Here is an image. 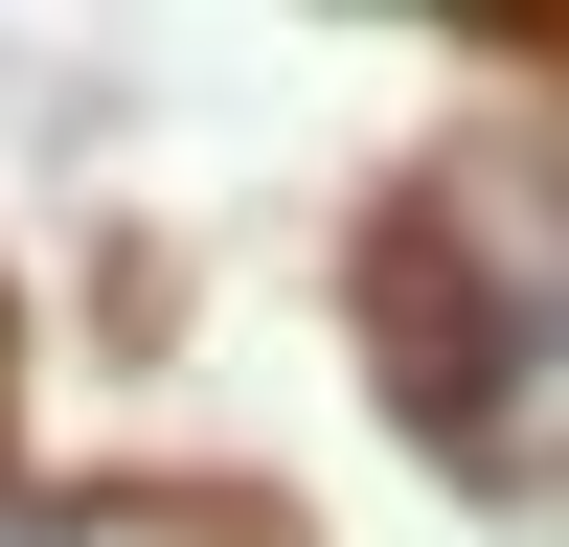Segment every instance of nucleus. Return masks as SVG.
I'll list each match as a JSON object with an SVG mask.
<instances>
[{
  "mask_svg": "<svg viewBox=\"0 0 569 547\" xmlns=\"http://www.w3.org/2000/svg\"><path fill=\"white\" fill-rule=\"evenodd\" d=\"M365 365H388V410L433 456H525V365H569V251H479V206L456 182H410L388 251H365Z\"/></svg>",
  "mask_w": 569,
  "mask_h": 547,
  "instance_id": "1",
  "label": "nucleus"
},
{
  "mask_svg": "<svg viewBox=\"0 0 569 547\" xmlns=\"http://www.w3.org/2000/svg\"><path fill=\"white\" fill-rule=\"evenodd\" d=\"M0 547H23V525H0Z\"/></svg>",
  "mask_w": 569,
  "mask_h": 547,
  "instance_id": "3",
  "label": "nucleus"
},
{
  "mask_svg": "<svg viewBox=\"0 0 569 547\" xmlns=\"http://www.w3.org/2000/svg\"><path fill=\"white\" fill-rule=\"evenodd\" d=\"M479 46H501V69H569V23H479Z\"/></svg>",
  "mask_w": 569,
  "mask_h": 547,
  "instance_id": "2",
  "label": "nucleus"
}]
</instances>
